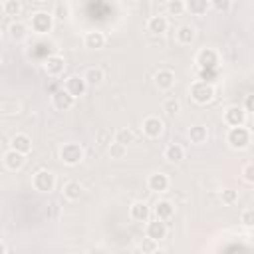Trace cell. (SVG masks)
<instances>
[{
  "mask_svg": "<svg viewBox=\"0 0 254 254\" xmlns=\"http://www.w3.org/2000/svg\"><path fill=\"white\" fill-rule=\"evenodd\" d=\"M250 141H252V135L246 127H230L228 133H226V143L230 149H236V151H244L250 147Z\"/></svg>",
  "mask_w": 254,
  "mask_h": 254,
  "instance_id": "6da1fadb",
  "label": "cell"
},
{
  "mask_svg": "<svg viewBox=\"0 0 254 254\" xmlns=\"http://www.w3.org/2000/svg\"><path fill=\"white\" fill-rule=\"evenodd\" d=\"M190 97H192L194 103L206 105V103H210V101L214 99V85H212L210 81L198 79V81H194V83L190 85Z\"/></svg>",
  "mask_w": 254,
  "mask_h": 254,
  "instance_id": "7a4b0ae2",
  "label": "cell"
},
{
  "mask_svg": "<svg viewBox=\"0 0 254 254\" xmlns=\"http://www.w3.org/2000/svg\"><path fill=\"white\" fill-rule=\"evenodd\" d=\"M194 62H196L200 71H214L220 64V56L214 48H202V50H198Z\"/></svg>",
  "mask_w": 254,
  "mask_h": 254,
  "instance_id": "3957f363",
  "label": "cell"
},
{
  "mask_svg": "<svg viewBox=\"0 0 254 254\" xmlns=\"http://www.w3.org/2000/svg\"><path fill=\"white\" fill-rule=\"evenodd\" d=\"M81 159H83V147L79 143H64L60 147V161L64 165L73 167V165H79Z\"/></svg>",
  "mask_w": 254,
  "mask_h": 254,
  "instance_id": "277c9868",
  "label": "cell"
},
{
  "mask_svg": "<svg viewBox=\"0 0 254 254\" xmlns=\"http://www.w3.org/2000/svg\"><path fill=\"white\" fill-rule=\"evenodd\" d=\"M30 26H32V30L36 34L44 36V34L52 32V28H54V14L44 12V10H38V12H34L30 16Z\"/></svg>",
  "mask_w": 254,
  "mask_h": 254,
  "instance_id": "5b68a950",
  "label": "cell"
},
{
  "mask_svg": "<svg viewBox=\"0 0 254 254\" xmlns=\"http://www.w3.org/2000/svg\"><path fill=\"white\" fill-rule=\"evenodd\" d=\"M32 185L38 192H52L56 187V175L48 169H40L32 177Z\"/></svg>",
  "mask_w": 254,
  "mask_h": 254,
  "instance_id": "8992f818",
  "label": "cell"
},
{
  "mask_svg": "<svg viewBox=\"0 0 254 254\" xmlns=\"http://www.w3.org/2000/svg\"><path fill=\"white\" fill-rule=\"evenodd\" d=\"M224 123L228 127H244V123H246V111H244V107L230 105L224 111Z\"/></svg>",
  "mask_w": 254,
  "mask_h": 254,
  "instance_id": "52a82bcc",
  "label": "cell"
},
{
  "mask_svg": "<svg viewBox=\"0 0 254 254\" xmlns=\"http://www.w3.org/2000/svg\"><path fill=\"white\" fill-rule=\"evenodd\" d=\"M42 65H44V71H46L50 77H58V75H62L64 69H65V60H64L62 56L54 54V56H48Z\"/></svg>",
  "mask_w": 254,
  "mask_h": 254,
  "instance_id": "ba28073f",
  "label": "cell"
},
{
  "mask_svg": "<svg viewBox=\"0 0 254 254\" xmlns=\"http://www.w3.org/2000/svg\"><path fill=\"white\" fill-rule=\"evenodd\" d=\"M141 131H143L145 137H149V139H157V137H161V133H163V121H161L157 115H149V117L143 119Z\"/></svg>",
  "mask_w": 254,
  "mask_h": 254,
  "instance_id": "9c48e42d",
  "label": "cell"
},
{
  "mask_svg": "<svg viewBox=\"0 0 254 254\" xmlns=\"http://www.w3.org/2000/svg\"><path fill=\"white\" fill-rule=\"evenodd\" d=\"M64 89H65L69 95H73V97L77 99V97H81V95L85 93L87 81L83 79V75H69V77L65 79V83H64Z\"/></svg>",
  "mask_w": 254,
  "mask_h": 254,
  "instance_id": "30bf717a",
  "label": "cell"
},
{
  "mask_svg": "<svg viewBox=\"0 0 254 254\" xmlns=\"http://www.w3.org/2000/svg\"><path fill=\"white\" fill-rule=\"evenodd\" d=\"M52 103H54V107H56L58 111H67V109L73 107L75 97L69 95L65 89H58V91H54V95H52Z\"/></svg>",
  "mask_w": 254,
  "mask_h": 254,
  "instance_id": "8fae6325",
  "label": "cell"
},
{
  "mask_svg": "<svg viewBox=\"0 0 254 254\" xmlns=\"http://www.w3.org/2000/svg\"><path fill=\"white\" fill-rule=\"evenodd\" d=\"M145 236L147 238H153V240H163L165 236H167V224L163 222V220H159V218H155V220H149L147 222V226H145Z\"/></svg>",
  "mask_w": 254,
  "mask_h": 254,
  "instance_id": "7c38bea8",
  "label": "cell"
},
{
  "mask_svg": "<svg viewBox=\"0 0 254 254\" xmlns=\"http://www.w3.org/2000/svg\"><path fill=\"white\" fill-rule=\"evenodd\" d=\"M169 185H171V181H169V177L165 173H153L147 179V187L153 192H165L169 189Z\"/></svg>",
  "mask_w": 254,
  "mask_h": 254,
  "instance_id": "4fadbf2b",
  "label": "cell"
},
{
  "mask_svg": "<svg viewBox=\"0 0 254 254\" xmlns=\"http://www.w3.org/2000/svg\"><path fill=\"white\" fill-rule=\"evenodd\" d=\"M24 163H26V155H22V153H18L14 149L4 153V167L8 171H20L24 167Z\"/></svg>",
  "mask_w": 254,
  "mask_h": 254,
  "instance_id": "5bb4252c",
  "label": "cell"
},
{
  "mask_svg": "<svg viewBox=\"0 0 254 254\" xmlns=\"http://www.w3.org/2000/svg\"><path fill=\"white\" fill-rule=\"evenodd\" d=\"M149 214H151V208L143 200H135L129 206V216L133 220H137V222H149Z\"/></svg>",
  "mask_w": 254,
  "mask_h": 254,
  "instance_id": "9a60e30c",
  "label": "cell"
},
{
  "mask_svg": "<svg viewBox=\"0 0 254 254\" xmlns=\"http://www.w3.org/2000/svg\"><path fill=\"white\" fill-rule=\"evenodd\" d=\"M105 42H107V38H105V34L101 30H91V32H87L83 36V44L89 50H101L105 46Z\"/></svg>",
  "mask_w": 254,
  "mask_h": 254,
  "instance_id": "2e32d148",
  "label": "cell"
},
{
  "mask_svg": "<svg viewBox=\"0 0 254 254\" xmlns=\"http://www.w3.org/2000/svg\"><path fill=\"white\" fill-rule=\"evenodd\" d=\"M167 28H169V20L165 16H161V14H155V16H151L147 20V30L151 34H155V36H163L167 32Z\"/></svg>",
  "mask_w": 254,
  "mask_h": 254,
  "instance_id": "e0dca14e",
  "label": "cell"
},
{
  "mask_svg": "<svg viewBox=\"0 0 254 254\" xmlns=\"http://www.w3.org/2000/svg\"><path fill=\"white\" fill-rule=\"evenodd\" d=\"M175 71L173 69H159L157 73H155V83H157V87L159 89H163V91H167V89H171L173 85H175Z\"/></svg>",
  "mask_w": 254,
  "mask_h": 254,
  "instance_id": "ac0fdd59",
  "label": "cell"
},
{
  "mask_svg": "<svg viewBox=\"0 0 254 254\" xmlns=\"http://www.w3.org/2000/svg\"><path fill=\"white\" fill-rule=\"evenodd\" d=\"M175 36H177V42L181 46H190L194 42V38H196V32H194V28L190 24H183V26L177 28V34Z\"/></svg>",
  "mask_w": 254,
  "mask_h": 254,
  "instance_id": "d6986e66",
  "label": "cell"
},
{
  "mask_svg": "<svg viewBox=\"0 0 254 254\" xmlns=\"http://www.w3.org/2000/svg\"><path fill=\"white\" fill-rule=\"evenodd\" d=\"M12 149L22 153V155H28L32 151V139L26 135V133H16L12 137Z\"/></svg>",
  "mask_w": 254,
  "mask_h": 254,
  "instance_id": "ffe728a7",
  "label": "cell"
},
{
  "mask_svg": "<svg viewBox=\"0 0 254 254\" xmlns=\"http://www.w3.org/2000/svg\"><path fill=\"white\" fill-rule=\"evenodd\" d=\"M165 159H167L171 165L181 163V161L185 159V149H183V145H179V143L167 145V147H165Z\"/></svg>",
  "mask_w": 254,
  "mask_h": 254,
  "instance_id": "44dd1931",
  "label": "cell"
},
{
  "mask_svg": "<svg viewBox=\"0 0 254 254\" xmlns=\"http://www.w3.org/2000/svg\"><path fill=\"white\" fill-rule=\"evenodd\" d=\"M83 79L87 81V85L97 87V85H101V83H103L105 73H103V69H101V67H87V69H85V73H83Z\"/></svg>",
  "mask_w": 254,
  "mask_h": 254,
  "instance_id": "7402d4cb",
  "label": "cell"
},
{
  "mask_svg": "<svg viewBox=\"0 0 254 254\" xmlns=\"http://www.w3.org/2000/svg\"><path fill=\"white\" fill-rule=\"evenodd\" d=\"M62 192H64V196H65L67 200H77V198L83 194V187H81L77 181H67V183L64 185V189H62Z\"/></svg>",
  "mask_w": 254,
  "mask_h": 254,
  "instance_id": "603a6c76",
  "label": "cell"
},
{
  "mask_svg": "<svg viewBox=\"0 0 254 254\" xmlns=\"http://www.w3.org/2000/svg\"><path fill=\"white\" fill-rule=\"evenodd\" d=\"M173 212H175V206H173V202H169V200H159L157 204H155V216L159 218V220H169L171 216H173Z\"/></svg>",
  "mask_w": 254,
  "mask_h": 254,
  "instance_id": "cb8c5ba5",
  "label": "cell"
},
{
  "mask_svg": "<svg viewBox=\"0 0 254 254\" xmlns=\"http://www.w3.org/2000/svg\"><path fill=\"white\" fill-rule=\"evenodd\" d=\"M189 139H190V143H194V145H202V143L208 139L206 127H204V125H192V127L189 129Z\"/></svg>",
  "mask_w": 254,
  "mask_h": 254,
  "instance_id": "d4e9b609",
  "label": "cell"
},
{
  "mask_svg": "<svg viewBox=\"0 0 254 254\" xmlns=\"http://www.w3.org/2000/svg\"><path fill=\"white\" fill-rule=\"evenodd\" d=\"M210 8V2L206 0H189L187 2V10L192 14V16H204Z\"/></svg>",
  "mask_w": 254,
  "mask_h": 254,
  "instance_id": "484cf974",
  "label": "cell"
},
{
  "mask_svg": "<svg viewBox=\"0 0 254 254\" xmlns=\"http://www.w3.org/2000/svg\"><path fill=\"white\" fill-rule=\"evenodd\" d=\"M113 141L115 143H121V145H129V143H133L135 141V133L129 129V127H121V129H117L115 131V137H113Z\"/></svg>",
  "mask_w": 254,
  "mask_h": 254,
  "instance_id": "4316f807",
  "label": "cell"
},
{
  "mask_svg": "<svg viewBox=\"0 0 254 254\" xmlns=\"http://www.w3.org/2000/svg\"><path fill=\"white\" fill-rule=\"evenodd\" d=\"M8 34H10V38H12L14 42H20V40H24V38H26L28 28H26V24H22V22H14V24H10Z\"/></svg>",
  "mask_w": 254,
  "mask_h": 254,
  "instance_id": "83f0119b",
  "label": "cell"
},
{
  "mask_svg": "<svg viewBox=\"0 0 254 254\" xmlns=\"http://www.w3.org/2000/svg\"><path fill=\"white\" fill-rule=\"evenodd\" d=\"M2 12L6 16H18L22 12V4L18 0H6V2H2Z\"/></svg>",
  "mask_w": 254,
  "mask_h": 254,
  "instance_id": "f1b7e54d",
  "label": "cell"
},
{
  "mask_svg": "<svg viewBox=\"0 0 254 254\" xmlns=\"http://www.w3.org/2000/svg\"><path fill=\"white\" fill-rule=\"evenodd\" d=\"M163 111H165L167 115H177V113L181 111V101H179L177 97L165 99V101H163Z\"/></svg>",
  "mask_w": 254,
  "mask_h": 254,
  "instance_id": "f546056e",
  "label": "cell"
},
{
  "mask_svg": "<svg viewBox=\"0 0 254 254\" xmlns=\"http://www.w3.org/2000/svg\"><path fill=\"white\" fill-rule=\"evenodd\" d=\"M185 10H187V2H183V0H171V2H167V12L171 16H181Z\"/></svg>",
  "mask_w": 254,
  "mask_h": 254,
  "instance_id": "4dcf8cb0",
  "label": "cell"
},
{
  "mask_svg": "<svg viewBox=\"0 0 254 254\" xmlns=\"http://www.w3.org/2000/svg\"><path fill=\"white\" fill-rule=\"evenodd\" d=\"M107 153H109L111 159H123V157L127 155V147L121 145V143H115V141H113V143L107 147Z\"/></svg>",
  "mask_w": 254,
  "mask_h": 254,
  "instance_id": "1f68e13d",
  "label": "cell"
},
{
  "mask_svg": "<svg viewBox=\"0 0 254 254\" xmlns=\"http://www.w3.org/2000/svg\"><path fill=\"white\" fill-rule=\"evenodd\" d=\"M69 12H71V8H69V4H65V2H58L56 6H54V18H58V20H65L67 16H69Z\"/></svg>",
  "mask_w": 254,
  "mask_h": 254,
  "instance_id": "d6a6232c",
  "label": "cell"
},
{
  "mask_svg": "<svg viewBox=\"0 0 254 254\" xmlns=\"http://www.w3.org/2000/svg\"><path fill=\"white\" fill-rule=\"evenodd\" d=\"M157 244H159L157 240H153V238H147V236H145V238H143V242L139 244V248H141V252H143V254H153L155 250H159V246H157Z\"/></svg>",
  "mask_w": 254,
  "mask_h": 254,
  "instance_id": "836d02e7",
  "label": "cell"
},
{
  "mask_svg": "<svg viewBox=\"0 0 254 254\" xmlns=\"http://www.w3.org/2000/svg\"><path fill=\"white\" fill-rule=\"evenodd\" d=\"M220 200H222L224 204H234V202L238 200V190H234V189H224V190L220 192Z\"/></svg>",
  "mask_w": 254,
  "mask_h": 254,
  "instance_id": "e575fe53",
  "label": "cell"
},
{
  "mask_svg": "<svg viewBox=\"0 0 254 254\" xmlns=\"http://www.w3.org/2000/svg\"><path fill=\"white\" fill-rule=\"evenodd\" d=\"M240 222H242L244 226L252 228V226H254V208H244V210L240 212Z\"/></svg>",
  "mask_w": 254,
  "mask_h": 254,
  "instance_id": "d590c367",
  "label": "cell"
},
{
  "mask_svg": "<svg viewBox=\"0 0 254 254\" xmlns=\"http://www.w3.org/2000/svg\"><path fill=\"white\" fill-rule=\"evenodd\" d=\"M242 179H244L246 183L254 185V163L244 165V169H242Z\"/></svg>",
  "mask_w": 254,
  "mask_h": 254,
  "instance_id": "8d00e7d4",
  "label": "cell"
},
{
  "mask_svg": "<svg viewBox=\"0 0 254 254\" xmlns=\"http://www.w3.org/2000/svg\"><path fill=\"white\" fill-rule=\"evenodd\" d=\"M210 6H212L214 10H218V12H226V10L232 8V2H228V0H214Z\"/></svg>",
  "mask_w": 254,
  "mask_h": 254,
  "instance_id": "74e56055",
  "label": "cell"
},
{
  "mask_svg": "<svg viewBox=\"0 0 254 254\" xmlns=\"http://www.w3.org/2000/svg\"><path fill=\"white\" fill-rule=\"evenodd\" d=\"M244 111L246 113H254V93H250V95H246V99H244Z\"/></svg>",
  "mask_w": 254,
  "mask_h": 254,
  "instance_id": "f35d334b",
  "label": "cell"
},
{
  "mask_svg": "<svg viewBox=\"0 0 254 254\" xmlns=\"http://www.w3.org/2000/svg\"><path fill=\"white\" fill-rule=\"evenodd\" d=\"M97 139H99V145H111V141H107V131H99L97 133Z\"/></svg>",
  "mask_w": 254,
  "mask_h": 254,
  "instance_id": "ab89813d",
  "label": "cell"
},
{
  "mask_svg": "<svg viewBox=\"0 0 254 254\" xmlns=\"http://www.w3.org/2000/svg\"><path fill=\"white\" fill-rule=\"evenodd\" d=\"M0 254H8V246H6V242L0 244Z\"/></svg>",
  "mask_w": 254,
  "mask_h": 254,
  "instance_id": "60d3db41",
  "label": "cell"
},
{
  "mask_svg": "<svg viewBox=\"0 0 254 254\" xmlns=\"http://www.w3.org/2000/svg\"><path fill=\"white\" fill-rule=\"evenodd\" d=\"M153 254H167V252H165V250H155Z\"/></svg>",
  "mask_w": 254,
  "mask_h": 254,
  "instance_id": "b9f144b4",
  "label": "cell"
}]
</instances>
